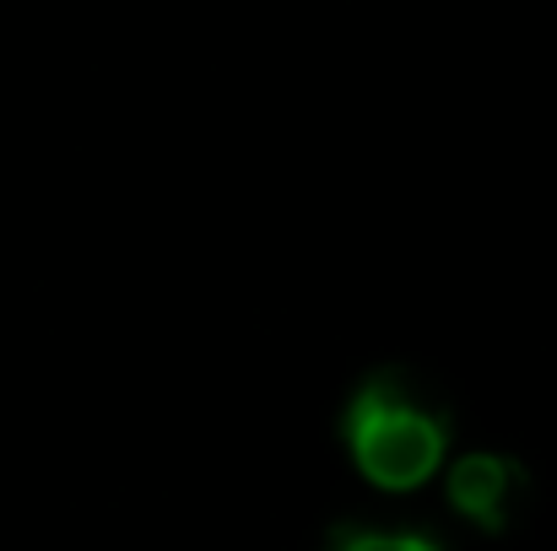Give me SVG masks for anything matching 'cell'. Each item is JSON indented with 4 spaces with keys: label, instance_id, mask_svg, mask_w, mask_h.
I'll list each match as a JSON object with an SVG mask.
<instances>
[{
    "label": "cell",
    "instance_id": "6da1fadb",
    "mask_svg": "<svg viewBox=\"0 0 557 551\" xmlns=\"http://www.w3.org/2000/svg\"><path fill=\"white\" fill-rule=\"evenodd\" d=\"M347 449L358 471L384 492H411L417 481L433 476V465L449 449L444 405L428 395L422 378L411 373H373L347 405Z\"/></svg>",
    "mask_w": 557,
    "mask_h": 551
},
{
    "label": "cell",
    "instance_id": "7a4b0ae2",
    "mask_svg": "<svg viewBox=\"0 0 557 551\" xmlns=\"http://www.w3.org/2000/svg\"><path fill=\"white\" fill-rule=\"evenodd\" d=\"M525 492H531V476L520 460L509 454H466L455 460L449 471V503L460 519H471L482 536H504L515 530L520 509H525Z\"/></svg>",
    "mask_w": 557,
    "mask_h": 551
},
{
    "label": "cell",
    "instance_id": "3957f363",
    "mask_svg": "<svg viewBox=\"0 0 557 551\" xmlns=\"http://www.w3.org/2000/svg\"><path fill=\"white\" fill-rule=\"evenodd\" d=\"M331 551H438V541H428V536H417V530H336V541Z\"/></svg>",
    "mask_w": 557,
    "mask_h": 551
}]
</instances>
